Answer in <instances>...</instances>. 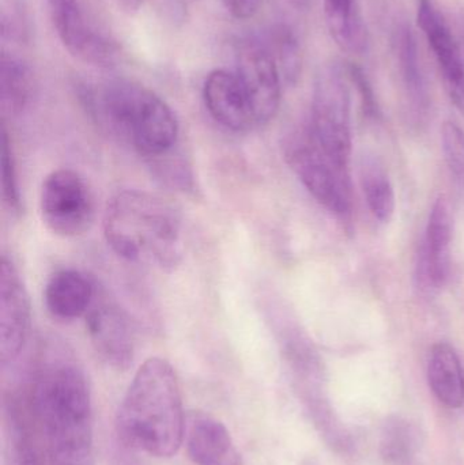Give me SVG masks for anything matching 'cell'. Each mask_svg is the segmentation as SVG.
<instances>
[{
	"label": "cell",
	"instance_id": "6da1fadb",
	"mask_svg": "<svg viewBox=\"0 0 464 465\" xmlns=\"http://www.w3.org/2000/svg\"><path fill=\"white\" fill-rule=\"evenodd\" d=\"M30 401L49 465H95L92 392L75 361L67 355L41 361L33 376Z\"/></svg>",
	"mask_w": 464,
	"mask_h": 465
},
{
	"label": "cell",
	"instance_id": "7a4b0ae2",
	"mask_svg": "<svg viewBox=\"0 0 464 465\" xmlns=\"http://www.w3.org/2000/svg\"><path fill=\"white\" fill-rule=\"evenodd\" d=\"M119 433L128 447L155 459H171L184 444L187 417L179 377L163 358L144 361L119 410Z\"/></svg>",
	"mask_w": 464,
	"mask_h": 465
},
{
	"label": "cell",
	"instance_id": "3957f363",
	"mask_svg": "<svg viewBox=\"0 0 464 465\" xmlns=\"http://www.w3.org/2000/svg\"><path fill=\"white\" fill-rule=\"evenodd\" d=\"M79 94L101 127L133 146L150 163L177 152L179 120L153 90L116 79L98 87L82 84Z\"/></svg>",
	"mask_w": 464,
	"mask_h": 465
},
{
	"label": "cell",
	"instance_id": "277c9868",
	"mask_svg": "<svg viewBox=\"0 0 464 465\" xmlns=\"http://www.w3.org/2000/svg\"><path fill=\"white\" fill-rule=\"evenodd\" d=\"M106 242L123 259L173 270L183 256V226L176 210L144 191H122L104 215Z\"/></svg>",
	"mask_w": 464,
	"mask_h": 465
},
{
	"label": "cell",
	"instance_id": "5b68a950",
	"mask_svg": "<svg viewBox=\"0 0 464 465\" xmlns=\"http://www.w3.org/2000/svg\"><path fill=\"white\" fill-rule=\"evenodd\" d=\"M285 158L305 190L350 231L353 220L350 174L326 154L310 125L286 139Z\"/></svg>",
	"mask_w": 464,
	"mask_h": 465
},
{
	"label": "cell",
	"instance_id": "8992f818",
	"mask_svg": "<svg viewBox=\"0 0 464 465\" xmlns=\"http://www.w3.org/2000/svg\"><path fill=\"white\" fill-rule=\"evenodd\" d=\"M346 68L324 65L313 87L310 128L326 154L340 168L348 169L351 146V95Z\"/></svg>",
	"mask_w": 464,
	"mask_h": 465
},
{
	"label": "cell",
	"instance_id": "52a82bcc",
	"mask_svg": "<svg viewBox=\"0 0 464 465\" xmlns=\"http://www.w3.org/2000/svg\"><path fill=\"white\" fill-rule=\"evenodd\" d=\"M40 212L49 231L62 237H76L92 228L94 196L78 172L57 169L44 180Z\"/></svg>",
	"mask_w": 464,
	"mask_h": 465
},
{
	"label": "cell",
	"instance_id": "ba28073f",
	"mask_svg": "<svg viewBox=\"0 0 464 465\" xmlns=\"http://www.w3.org/2000/svg\"><path fill=\"white\" fill-rule=\"evenodd\" d=\"M236 71L255 114L256 124L271 122L282 97V75L264 40L258 37L237 41Z\"/></svg>",
	"mask_w": 464,
	"mask_h": 465
},
{
	"label": "cell",
	"instance_id": "9c48e42d",
	"mask_svg": "<svg viewBox=\"0 0 464 465\" xmlns=\"http://www.w3.org/2000/svg\"><path fill=\"white\" fill-rule=\"evenodd\" d=\"M52 22L64 48L82 62L108 68L117 60L114 41L95 24L84 0H46Z\"/></svg>",
	"mask_w": 464,
	"mask_h": 465
},
{
	"label": "cell",
	"instance_id": "30bf717a",
	"mask_svg": "<svg viewBox=\"0 0 464 465\" xmlns=\"http://www.w3.org/2000/svg\"><path fill=\"white\" fill-rule=\"evenodd\" d=\"M30 301L13 260L0 265V361L13 363L24 350L30 331Z\"/></svg>",
	"mask_w": 464,
	"mask_h": 465
},
{
	"label": "cell",
	"instance_id": "8fae6325",
	"mask_svg": "<svg viewBox=\"0 0 464 465\" xmlns=\"http://www.w3.org/2000/svg\"><path fill=\"white\" fill-rule=\"evenodd\" d=\"M417 21L435 54L449 98L464 114V60L449 22L433 0H419Z\"/></svg>",
	"mask_w": 464,
	"mask_h": 465
},
{
	"label": "cell",
	"instance_id": "7c38bea8",
	"mask_svg": "<svg viewBox=\"0 0 464 465\" xmlns=\"http://www.w3.org/2000/svg\"><path fill=\"white\" fill-rule=\"evenodd\" d=\"M452 232L454 221L451 207L446 196H439L428 218L424 243L417 265V279L427 292L440 290L449 282Z\"/></svg>",
	"mask_w": 464,
	"mask_h": 465
},
{
	"label": "cell",
	"instance_id": "4fadbf2b",
	"mask_svg": "<svg viewBox=\"0 0 464 465\" xmlns=\"http://www.w3.org/2000/svg\"><path fill=\"white\" fill-rule=\"evenodd\" d=\"M90 341L98 357L116 371L130 368L135 355V333L122 309L112 303L93 306L86 314Z\"/></svg>",
	"mask_w": 464,
	"mask_h": 465
},
{
	"label": "cell",
	"instance_id": "5bb4252c",
	"mask_svg": "<svg viewBox=\"0 0 464 465\" xmlns=\"http://www.w3.org/2000/svg\"><path fill=\"white\" fill-rule=\"evenodd\" d=\"M203 101L212 119L226 130L244 133L258 125L250 98L236 73L222 68L212 71L204 79Z\"/></svg>",
	"mask_w": 464,
	"mask_h": 465
},
{
	"label": "cell",
	"instance_id": "9a60e30c",
	"mask_svg": "<svg viewBox=\"0 0 464 465\" xmlns=\"http://www.w3.org/2000/svg\"><path fill=\"white\" fill-rule=\"evenodd\" d=\"M184 444L195 465H244L231 431L204 412L188 415Z\"/></svg>",
	"mask_w": 464,
	"mask_h": 465
},
{
	"label": "cell",
	"instance_id": "2e32d148",
	"mask_svg": "<svg viewBox=\"0 0 464 465\" xmlns=\"http://www.w3.org/2000/svg\"><path fill=\"white\" fill-rule=\"evenodd\" d=\"M394 52L411 116L417 123L424 122L430 108L429 86L422 67L416 37L410 27L406 25L398 27L395 32Z\"/></svg>",
	"mask_w": 464,
	"mask_h": 465
},
{
	"label": "cell",
	"instance_id": "e0dca14e",
	"mask_svg": "<svg viewBox=\"0 0 464 465\" xmlns=\"http://www.w3.org/2000/svg\"><path fill=\"white\" fill-rule=\"evenodd\" d=\"M94 298V284L84 272L63 268L52 273L45 284L44 300L54 319L70 322L87 314Z\"/></svg>",
	"mask_w": 464,
	"mask_h": 465
},
{
	"label": "cell",
	"instance_id": "ac0fdd59",
	"mask_svg": "<svg viewBox=\"0 0 464 465\" xmlns=\"http://www.w3.org/2000/svg\"><path fill=\"white\" fill-rule=\"evenodd\" d=\"M428 382L436 399L449 409H459L464 403V369L451 344L440 341L430 350Z\"/></svg>",
	"mask_w": 464,
	"mask_h": 465
},
{
	"label": "cell",
	"instance_id": "d6986e66",
	"mask_svg": "<svg viewBox=\"0 0 464 465\" xmlns=\"http://www.w3.org/2000/svg\"><path fill=\"white\" fill-rule=\"evenodd\" d=\"M35 93L32 67L22 57L3 52L0 60V105L3 116L18 117L29 108Z\"/></svg>",
	"mask_w": 464,
	"mask_h": 465
},
{
	"label": "cell",
	"instance_id": "ffe728a7",
	"mask_svg": "<svg viewBox=\"0 0 464 465\" xmlns=\"http://www.w3.org/2000/svg\"><path fill=\"white\" fill-rule=\"evenodd\" d=\"M324 18L338 46L361 54L368 48V32L357 0H324Z\"/></svg>",
	"mask_w": 464,
	"mask_h": 465
},
{
	"label": "cell",
	"instance_id": "44dd1931",
	"mask_svg": "<svg viewBox=\"0 0 464 465\" xmlns=\"http://www.w3.org/2000/svg\"><path fill=\"white\" fill-rule=\"evenodd\" d=\"M360 183L370 214L381 223H389L395 214L397 196L386 166L379 158L362 157Z\"/></svg>",
	"mask_w": 464,
	"mask_h": 465
},
{
	"label": "cell",
	"instance_id": "7402d4cb",
	"mask_svg": "<svg viewBox=\"0 0 464 465\" xmlns=\"http://www.w3.org/2000/svg\"><path fill=\"white\" fill-rule=\"evenodd\" d=\"M5 465H41L25 410L8 403L5 412Z\"/></svg>",
	"mask_w": 464,
	"mask_h": 465
},
{
	"label": "cell",
	"instance_id": "603a6c76",
	"mask_svg": "<svg viewBox=\"0 0 464 465\" xmlns=\"http://www.w3.org/2000/svg\"><path fill=\"white\" fill-rule=\"evenodd\" d=\"M264 43L277 62L283 81L296 84L302 70L301 46L296 33L288 25H275L267 33Z\"/></svg>",
	"mask_w": 464,
	"mask_h": 465
},
{
	"label": "cell",
	"instance_id": "cb8c5ba5",
	"mask_svg": "<svg viewBox=\"0 0 464 465\" xmlns=\"http://www.w3.org/2000/svg\"><path fill=\"white\" fill-rule=\"evenodd\" d=\"M441 144L447 166L464 190V131L457 123L446 122L441 128Z\"/></svg>",
	"mask_w": 464,
	"mask_h": 465
},
{
	"label": "cell",
	"instance_id": "d4e9b609",
	"mask_svg": "<svg viewBox=\"0 0 464 465\" xmlns=\"http://www.w3.org/2000/svg\"><path fill=\"white\" fill-rule=\"evenodd\" d=\"M2 196L3 202L11 212H21V193H19L15 158H14L13 147H11L5 127H3L2 135Z\"/></svg>",
	"mask_w": 464,
	"mask_h": 465
},
{
	"label": "cell",
	"instance_id": "484cf974",
	"mask_svg": "<svg viewBox=\"0 0 464 465\" xmlns=\"http://www.w3.org/2000/svg\"><path fill=\"white\" fill-rule=\"evenodd\" d=\"M346 73H348L349 79H350L351 84L356 86L357 92H359L365 116L370 117V119L378 120L380 117V109H379L378 100H376L372 84H370L367 74L362 71L361 67L353 64V63H350L346 67Z\"/></svg>",
	"mask_w": 464,
	"mask_h": 465
},
{
	"label": "cell",
	"instance_id": "4316f807",
	"mask_svg": "<svg viewBox=\"0 0 464 465\" xmlns=\"http://www.w3.org/2000/svg\"><path fill=\"white\" fill-rule=\"evenodd\" d=\"M222 5L233 18L248 21L259 13L263 0H222Z\"/></svg>",
	"mask_w": 464,
	"mask_h": 465
},
{
	"label": "cell",
	"instance_id": "83f0119b",
	"mask_svg": "<svg viewBox=\"0 0 464 465\" xmlns=\"http://www.w3.org/2000/svg\"><path fill=\"white\" fill-rule=\"evenodd\" d=\"M291 2L296 3L297 5H305L308 0H291Z\"/></svg>",
	"mask_w": 464,
	"mask_h": 465
}]
</instances>
